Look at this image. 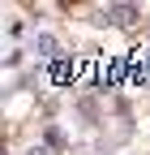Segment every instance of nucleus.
I'll return each mask as SVG.
<instances>
[{
  "instance_id": "f257e3e1",
  "label": "nucleus",
  "mask_w": 150,
  "mask_h": 155,
  "mask_svg": "<svg viewBox=\"0 0 150 155\" xmlns=\"http://www.w3.org/2000/svg\"><path fill=\"white\" fill-rule=\"evenodd\" d=\"M107 17H111L116 26H129V22L137 17V9H133V5H111L107 13H99V22H107Z\"/></svg>"
}]
</instances>
